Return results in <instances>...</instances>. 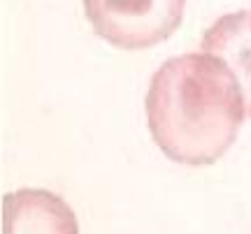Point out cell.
<instances>
[{
    "instance_id": "obj_1",
    "label": "cell",
    "mask_w": 251,
    "mask_h": 234,
    "mask_svg": "<svg viewBox=\"0 0 251 234\" xmlns=\"http://www.w3.org/2000/svg\"><path fill=\"white\" fill-rule=\"evenodd\" d=\"M144 107L156 146L193 167L221 160L249 116L233 70L207 51L168 58L149 81Z\"/></svg>"
},
{
    "instance_id": "obj_2",
    "label": "cell",
    "mask_w": 251,
    "mask_h": 234,
    "mask_svg": "<svg viewBox=\"0 0 251 234\" xmlns=\"http://www.w3.org/2000/svg\"><path fill=\"white\" fill-rule=\"evenodd\" d=\"M93 33L124 51H144L179 30L186 0H81Z\"/></svg>"
},
{
    "instance_id": "obj_3",
    "label": "cell",
    "mask_w": 251,
    "mask_h": 234,
    "mask_svg": "<svg viewBox=\"0 0 251 234\" xmlns=\"http://www.w3.org/2000/svg\"><path fill=\"white\" fill-rule=\"evenodd\" d=\"M5 234H79V223L63 197L21 188L5 195Z\"/></svg>"
},
{
    "instance_id": "obj_4",
    "label": "cell",
    "mask_w": 251,
    "mask_h": 234,
    "mask_svg": "<svg viewBox=\"0 0 251 234\" xmlns=\"http://www.w3.org/2000/svg\"><path fill=\"white\" fill-rule=\"evenodd\" d=\"M200 49L224 58L242 86L247 114L251 118V12L240 9L219 17L202 35Z\"/></svg>"
}]
</instances>
